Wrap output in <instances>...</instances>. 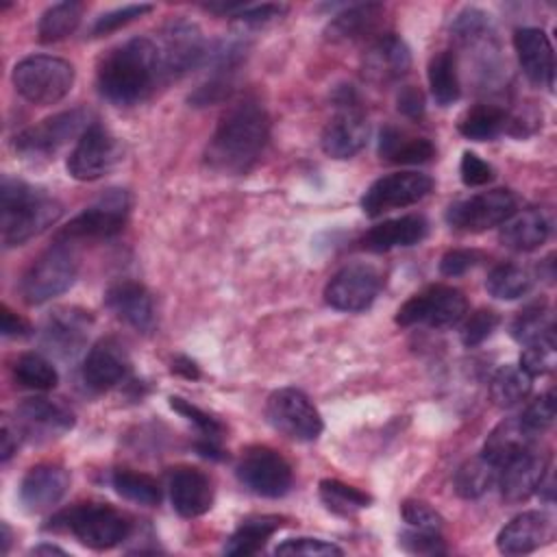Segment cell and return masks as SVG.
I'll return each instance as SVG.
<instances>
[{"instance_id": "38", "label": "cell", "mask_w": 557, "mask_h": 557, "mask_svg": "<svg viewBox=\"0 0 557 557\" xmlns=\"http://www.w3.org/2000/svg\"><path fill=\"white\" fill-rule=\"evenodd\" d=\"M509 124L507 111L492 104H476L459 120V133L474 141L494 139Z\"/></svg>"}, {"instance_id": "51", "label": "cell", "mask_w": 557, "mask_h": 557, "mask_svg": "<svg viewBox=\"0 0 557 557\" xmlns=\"http://www.w3.org/2000/svg\"><path fill=\"white\" fill-rule=\"evenodd\" d=\"M400 546L407 550V553H418V555H437V553H444L446 546H444V540L440 533L435 531H420V529H411V531H405L400 533Z\"/></svg>"}, {"instance_id": "44", "label": "cell", "mask_w": 557, "mask_h": 557, "mask_svg": "<svg viewBox=\"0 0 557 557\" xmlns=\"http://www.w3.org/2000/svg\"><path fill=\"white\" fill-rule=\"evenodd\" d=\"M553 366H555V335H548L533 344H527V348L520 355V368L531 379L550 372Z\"/></svg>"}, {"instance_id": "11", "label": "cell", "mask_w": 557, "mask_h": 557, "mask_svg": "<svg viewBox=\"0 0 557 557\" xmlns=\"http://www.w3.org/2000/svg\"><path fill=\"white\" fill-rule=\"evenodd\" d=\"M516 213V196L509 189L496 187L490 191L474 194L470 198L457 200L446 209V222L453 228L481 233L500 226Z\"/></svg>"}, {"instance_id": "6", "label": "cell", "mask_w": 557, "mask_h": 557, "mask_svg": "<svg viewBox=\"0 0 557 557\" xmlns=\"http://www.w3.org/2000/svg\"><path fill=\"white\" fill-rule=\"evenodd\" d=\"M74 278V252L67 248V244L57 242L28 265L20 281V292L28 305H41L70 289Z\"/></svg>"}, {"instance_id": "41", "label": "cell", "mask_w": 557, "mask_h": 557, "mask_svg": "<svg viewBox=\"0 0 557 557\" xmlns=\"http://www.w3.org/2000/svg\"><path fill=\"white\" fill-rule=\"evenodd\" d=\"M13 376L22 387L39 389V392L52 389L59 383V374L54 366L37 352L20 355L17 361L13 363Z\"/></svg>"}, {"instance_id": "45", "label": "cell", "mask_w": 557, "mask_h": 557, "mask_svg": "<svg viewBox=\"0 0 557 557\" xmlns=\"http://www.w3.org/2000/svg\"><path fill=\"white\" fill-rule=\"evenodd\" d=\"M500 318L496 311L492 309H476L472 311L466 322L461 324V342L463 346L472 348V346H479L481 342H485L498 326Z\"/></svg>"}, {"instance_id": "2", "label": "cell", "mask_w": 557, "mask_h": 557, "mask_svg": "<svg viewBox=\"0 0 557 557\" xmlns=\"http://www.w3.org/2000/svg\"><path fill=\"white\" fill-rule=\"evenodd\" d=\"M159 76L157 44L148 37H133L100 61L98 89L109 102L131 107L152 91Z\"/></svg>"}, {"instance_id": "42", "label": "cell", "mask_w": 557, "mask_h": 557, "mask_svg": "<svg viewBox=\"0 0 557 557\" xmlns=\"http://www.w3.org/2000/svg\"><path fill=\"white\" fill-rule=\"evenodd\" d=\"M111 485L113 490L126 498V500H133V503H139V505H157L161 500V490H159V483L144 474V472H133V470H115L111 474Z\"/></svg>"}, {"instance_id": "57", "label": "cell", "mask_w": 557, "mask_h": 557, "mask_svg": "<svg viewBox=\"0 0 557 557\" xmlns=\"http://www.w3.org/2000/svg\"><path fill=\"white\" fill-rule=\"evenodd\" d=\"M20 440H22L20 429H17L15 424H11L9 418H4V420H2V448H0L2 461H9V459H11V455L17 450Z\"/></svg>"}, {"instance_id": "17", "label": "cell", "mask_w": 557, "mask_h": 557, "mask_svg": "<svg viewBox=\"0 0 557 557\" xmlns=\"http://www.w3.org/2000/svg\"><path fill=\"white\" fill-rule=\"evenodd\" d=\"M15 426L24 440L48 442L61 437L74 426V413L59 400L35 396L17 405Z\"/></svg>"}, {"instance_id": "30", "label": "cell", "mask_w": 557, "mask_h": 557, "mask_svg": "<svg viewBox=\"0 0 557 557\" xmlns=\"http://www.w3.org/2000/svg\"><path fill=\"white\" fill-rule=\"evenodd\" d=\"M533 435L520 420V416L516 418H507L503 422H498L494 426V431L487 435L485 446H483V457H487L494 466L503 468L509 459L518 457L520 453L533 448Z\"/></svg>"}, {"instance_id": "50", "label": "cell", "mask_w": 557, "mask_h": 557, "mask_svg": "<svg viewBox=\"0 0 557 557\" xmlns=\"http://www.w3.org/2000/svg\"><path fill=\"white\" fill-rule=\"evenodd\" d=\"M152 11V4H126V7H120V9H113L104 15H100L91 28L94 35H107L111 30H117L131 22H135L137 17H144L146 13Z\"/></svg>"}, {"instance_id": "55", "label": "cell", "mask_w": 557, "mask_h": 557, "mask_svg": "<svg viewBox=\"0 0 557 557\" xmlns=\"http://www.w3.org/2000/svg\"><path fill=\"white\" fill-rule=\"evenodd\" d=\"M396 102H398V111L411 120H420L424 115V96L418 87H411V85L403 87L398 91Z\"/></svg>"}, {"instance_id": "34", "label": "cell", "mask_w": 557, "mask_h": 557, "mask_svg": "<svg viewBox=\"0 0 557 557\" xmlns=\"http://www.w3.org/2000/svg\"><path fill=\"white\" fill-rule=\"evenodd\" d=\"M426 76H429L431 96L440 107H448L459 98L461 87H459V74H457V59L450 50H442L431 57Z\"/></svg>"}, {"instance_id": "40", "label": "cell", "mask_w": 557, "mask_h": 557, "mask_svg": "<svg viewBox=\"0 0 557 557\" xmlns=\"http://www.w3.org/2000/svg\"><path fill=\"white\" fill-rule=\"evenodd\" d=\"M320 498L326 505V509L337 516H352V513L370 507V503H372L370 494H366L359 487H352L348 483H342L337 479L320 481Z\"/></svg>"}, {"instance_id": "9", "label": "cell", "mask_w": 557, "mask_h": 557, "mask_svg": "<svg viewBox=\"0 0 557 557\" xmlns=\"http://www.w3.org/2000/svg\"><path fill=\"white\" fill-rule=\"evenodd\" d=\"M128 215V194L124 189H109L91 207L72 218L59 233L57 242L70 244L76 239H102L117 235Z\"/></svg>"}, {"instance_id": "37", "label": "cell", "mask_w": 557, "mask_h": 557, "mask_svg": "<svg viewBox=\"0 0 557 557\" xmlns=\"http://www.w3.org/2000/svg\"><path fill=\"white\" fill-rule=\"evenodd\" d=\"M498 472H500V468L494 466L487 457H483V455L472 457V459L463 461L459 466V470L455 472V492L468 500L479 498L496 483Z\"/></svg>"}, {"instance_id": "7", "label": "cell", "mask_w": 557, "mask_h": 557, "mask_svg": "<svg viewBox=\"0 0 557 557\" xmlns=\"http://www.w3.org/2000/svg\"><path fill=\"white\" fill-rule=\"evenodd\" d=\"M268 422L296 442H313L320 437L324 422L311 398L298 387H281L268 396Z\"/></svg>"}, {"instance_id": "52", "label": "cell", "mask_w": 557, "mask_h": 557, "mask_svg": "<svg viewBox=\"0 0 557 557\" xmlns=\"http://www.w3.org/2000/svg\"><path fill=\"white\" fill-rule=\"evenodd\" d=\"M459 174H461L463 185H468V187H481V185H487V183L494 178V168H492L487 161H483L479 154L466 150V152L461 154Z\"/></svg>"}, {"instance_id": "20", "label": "cell", "mask_w": 557, "mask_h": 557, "mask_svg": "<svg viewBox=\"0 0 557 557\" xmlns=\"http://www.w3.org/2000/svg\"><path fill=\"white\" fill-rule=\"evenodd\" d=\"M513 48L524 76L540 87H553L555 57L548 35L542 28L527 26L513 33Z\"/></svg>"}, {"instance_id": "54", "label": "cell", "mask_w": 557, "mask_h": 557, "mask_svg": "<svg viewBox=\"0 0 557 557\" xmlns=\"http://www.w3.org/2000/svg\"><path fill=\"white\" fill-rule=\"evenodd\" d=\"M283 11H285V7H281V4H257V7L239 9L233 17L242 24L259 26V24H265V22H272V20L281 17Z\"/></svg>"}, {"instance_id": "36", "label": "cell", "mask_w": 557, "mask_h": 557, "mask_svg": "<svg viewBox=\"0 0 557 557\" xmlns=\"http://www.w3.org/2000/svg\"><path fill=\"white\" fill-rule=\"evenodd\" d=\"M81 15H83V4L74 2V0H65V2H57L52 7H48L37 24V35L41 44H54L61 41L65 37H70L78 24H81Z\"/></svg>"}, {"instance_id": "58", "label": "cell", "mask_w": 557, "mask_h": 557, "mask_svg": "<svg viewBox=\"0 0 557 557\" xmlns=\"http://www.w3.org/2000/svg\"><path fill=\"white\" fill-rule=\"evenodd\" d=\"M172 370L183 374V376H187V379H198L200 376L196 363L191 359H187V357H176L174 363H172Z\"/></svg>"}, {"instance_id": "56", "label": "cell", "mask_w": 557, "mask_h": 557, "mask_svg": "<svg viewBox=\"0 0 557 557\" xmlns=\"http://www.w3.org/2000/svg\"><path fill=\"white\" fill-rule=\"evenodd\" d=\"M0 329H2L4 337H24L30 331L28 322L24 318H20L17 313H13L7 305L2 307V326Z\"/></svg>"}, {"instance_id": "24", "label": "cell", "mask_w": 557, "mask_h": 557, "mask_svg": "<svg viewBox=\"0 0 557 557\" xmlns=\"http://www.w3.org/2000/svg\"><path fill=\"white\" fill-rule=\"evenodd\" d=\"M548 459L533 448L520 453L518 457L509 459L500 472H498V485L500 494L507 503H520L527 500L533 492H537L540 483L546 476Z\"/></svg>"}, {"instance_id": "1", "label": "cell", "mask_w": 557, "mask_h": 557, "mask_svg": "<svg viewBox=\"0 0 557 557\" xmlns=\"http://www.w3.org/2000/svg\"><path fill=\"white\" fill-rule=\"evenodd\" d=\"M268 133L270 120L263 104L252 98H244L228 107L220 117L207 144L205 161L213 172L244 174L263 152Z\"/></svg>"}, {"instance_id": "14", "label": "cell", "mask_w": 557, "mask_h": 557, "mask_svg": "<svg viewBox=\"0 0 557 557\" xmlns=\"http://www.w3.org/2000/svg\"><path fill=\"white\" fill-rule=\"evenodd\" d=\"M122 159L117 139L98 122H94L76 141L67 157V172L76 181H96L109 174Z\"/></svg>"}, {"instance_id": "15", "label": "cell", "mask_w": 557, "mask_h": 557, "mask_svg": "<svg viewBox=\"0 0 557 557\" xmlns=\"http://www.w3.org/2000/svg\"><path fill=\"white\" fill-rule=\"evenodd\" d=\"M433 187L431 176L422 172H394L387 176L376 178L363 194L361 198V209L366 215L376 218L385 211L398 209V207H409L422 200Z\"/></svg>"}, {"instance_id": "29", "label": "cell", "mask_w": 557, "mask_h": 557, "mask_svg": "<svg viewBox=\"0 0 557 557\" xmlns=\"http://www.w3.org/2000/svg\"><path fill=\"white\" fill-rule=\"evenodd\" d=\"M550 233V224L540 209H524L500 224V244L516 252L540 248Z\"/></svg>"}, {"instance_id": "18", "label": "cell", "mask_w": 557, "mask_h": 557, "mask_svg": "<svg viewBox=\"0 0 557 557\" xmlns=\"http://www.w3.org/2000/svg\"><path fill=\"white\" fill-rule=\"evenodd\" d=\"M91 315L76 307L54 309L41 326V346L59 357H74L89 337Z\"/></svg>"}, {"instance_id": "3", "label": "cell", "mask_w": 557, "mask_h": 557, "mask_svg": "<svg viewBox=\"0 0 557 557\" xmlns=\"http://www.w3.org/2000/svg\"><path fill=\"white\" fill-rule=\"evenodd\" d=\"M0 213L2 244L4 248H15L52 226L61 218L63 207L46 191L4 176L0 189Z\"/></svg>"}, {"instance_id": "8", "label": "cell", "mask_w": 557, "mask_h": 557, "mask_svg": "<svg viewBox=\"0 0 557 557\" xmlns=\"http://www.w3.org/2000/svg\"><path fill=\"white\" fill-rule=\"evenodd\" d=\"M466 311V296L457 287L433 285L403 302V307L396 311V324H426L433 329H450L463 320Z\"/></svg>"}, {"instance_id": "49", "label": "cell", "mask_w": 557, "mask_h": 557, "mask_svg": "<svg viewBox=\"0 0 557 557\" xmlns=\"http://www.w3.org/2000/svg\"><path fill=\"white\" fill-rule=\"evenodd\" d=\"M400 516L411 529L435 531V533H440L442 529V516L424 500H413V498L405 500L400 505Z\"/></svg>"}, {"instance_id": "16", "label": "cell", "mask_w": 557, "mask_h": 557, "mask_svg": "<svg viewBox=\"0 0 557 557\" xmlns=\"http://www.w3.org/2000/svg\"><path fill=\"white\" fill-rule=\"evenodd\" d=\"M381 283V272L374 265L348 263L326 283L324 300L337 311H363L379 296Z\"/></svg>"}, {"instance_id": "5", "label": "cell", "mask_w": 557, "mask_h": 557, "mask_svg": "<svg viewBox=\"0 0 557 557\" xmlns=\"http://www.w3.org/2000/svg\"><path fill=\"white\" fill-rule=\"evenodd\" d=\"M54 527L63 524L83 546L107 550L124 542L131 533V522L111 505L83 503L54 518Z\"/></svg>"}, {"instance_id": "19", "label": "cell", "mask_w": 557, "mask_h": 557, "mask_svg": "<svg viewBox=\"0 0 557 557\" xmlns=\"http://www.w3.org/2000/svg\"><path fill=\"white\" fill-rule=\"evenodd\" d=\"M368 141V122L355 102H344V109L337 111L322 131V150L333 159L355 157Z\"/></svg>"}, {"instance_id": "13", "label": "cell", "mask_w": 557, "mask_h": 557, "mask_svg": "<svg viewBox=\"0 0 557 557\" xmlns=\"http://www.w3.org/2000/svg\"><path fill=\"white\" fill-rule=\"evenodd\" d=\"M235 472L246 490L265 498L285 496L294 479L289 463L268 446L248 448L242 455Z\"/></svg>"}, {"instance_id": "4", "label": "cell", "mask_w": 557, "mask_h": 557, "mask_svg": "<svg viewBox=\"0 0 557 557\" xmlns=\"http://www.w3.org/2000/svg\"><path fill=\"white\" fill-rule=\"evenodd\" d=\"M13 85L17 94L33 104H54L70 94L74 85V67L59 57L33 54L13 67Z\"/></svg>"}, {"instance_id": "23", "label": "cell", "mask_w": 557, "mask_h": 557, "mask_svg": "<svg viewBox=\"0 0 557 557\" xmlns=\"http://www.w3.org/2000/svg\"><path fill=\"white\" fill-rule=\"evenodd\" d=\"M170 500L178 516L198 518L211 509L213 487L209 476L191 466H181L170 472L168 479Z\"/></svg>"}, {"instance_id": "32", "label": "cell", "mask_w": 557, "mask_h": 557, "mask_svg": "<svg viewBox=\"0 0 557 557\" xmlns=\"http://www.w3.org/2000/svg\"><path fill=\"white\" fill-rule=\"evenodd\" d=\"M379 154L392 163H424L435 154L433 144L426 137H407L394 126L381 128Z\"/></svg>"}, {"instance_id": "53", "label": "cell", "mask_w": 557, "mask_h": 557, "mask_svg": "<svg viewBox=\"0 0 557 557\" xmlns=\"http://www.w3.org/2000/svg\"><path fill=\"white\" fill-rule=\"evenodd\" d=\"M481 255L474 250H448L442 259H440V272L444 276H461L466 274L470 268H474L479 263Z\"/></svg>"}, {"instance_id": "27", "label": "cell", "mask_w": 557, "mask_h": 557, "mask_svg": "<svg viewBox=\"0 0 557 557\" xmlns=\"http://www.w3.org/2000/svg\"><path fill=\"white\" fill-rule=\"evenodd\" d=\"M411 67V54L407 44L396 35L379 37L363 57V74L376 85L398 81Z\"/></svg>"}, {"instance_id": "12", "label": "cell", "mask_w": 557, "mask_h": 557, "mask_svg": "<svg viewBox=\"0 0 557 557\" xmlns=\"http://www.w3.org/2000/svg\"><path fill=\"white\" fill-rule=\"evenodd\" d=\"M159 52L161 76L176 78L198 67L207 59V44L200 28L187 20H174L161 30V39L154 41Z\"/></svg>"}, {"instance_id": "25", "label": "cell", "mask_w": 557, "mask_h": 557, "mask_svg": "<svg viewBox=\"0 0 557 557\" xmlns=\"http://www.w3.org/2000/svg\"><path fill=\"white\" fill-rule=\"evenodd\" d=\"M553 522L544 511H524L509 520L496 535V546L503 555H527L548 544Z\"/></svg>"}, {"instance_id": "47", "label": "cell", "mask_w": 557, "mask_h": 557, "mask_svg": "<svg viewBox=\"0 0 557 557\" xmlns=\"http://www.w3.org/2000/svg\"><path fill=\"white\" fill-rule=\"evenodd\" d=\"M276 555H305V557H331V555H342L344 550L326 540L318 537H289L283 540L276 548Z\"/></svg>"}, {"instance_id": "28", "label": "cell", "mask_w": 557, "mask_h": 557, "mask_svg": "<svg viewBox=\"0 0 557 557\" xmlns=\"http://www.w3.org/2000/svg\"><path fill=\"white\" fill-rule=\"evenodd\" d=\"M426 231L429 224L422 215H400L372 226L361 237V246L370 252H387L392 248H405L422 242Z\"/></svg>"}, {"instance_id": "59", "label": "cell", "mask_w": 557, "mask_h": 557, "mask_svg": "<svg viewBox=\"0 0 557 557\" xmlns=\"http://www.w3.org/2000/svg\"><path fill=\"white\" fill-rule=\"evenodd\" d=\"M30 553H33V555H67L63 548H59V546H52V544H41V546H35Z\"/></svg>"}, {"instance_id": "48", "label": "cell", "mask_w": 557, "mask_h": 557, "mask_svg": "<svg viewBox=\"0 0 557 557\" xmlns=\"http://www.w3.org/2000/svg\"><path fill=\"white\" fill-rule=\"evenodd\" d=\"M170 407H172L176 413H181L183 418H187L189 422H194V424L198 426V431H200L207 440H218V437L222 435V431H224V426H222L213 416H209L207 411H202L200 407L191 405L189 400H185V398H181V396H170Z\"/></svg>"}, {"instance_id": "35", "label": "cell", "mask_w": 557, "mask_h": 557, "mask_svg": "<svg viewBox=\"0 0 557 557\" xmlns=\"http://www.w3.org/2000/svg\"><path fill=\"white\" fill-rule=\"evenodd\" d=\"M531 387H533V379L520 366L507 363V366H500L492 376L490 396L496 407L509 409L520 405L531 394Z\"/></svg>"}, {"instance_id": "10", "label": "cell", "mask_w": 557, "mask_h": 557, "mask_svg": "<svg viewBox=\"0 0 557 557\" xmlns=\"http://www.w3.org/2000/svg\"><path fill=\"white\" fill-rule=\"evenodd\" d=\"M91 113L87 109H70L44 120L37 126L22 131L15 137V150L24 157H54L61 146L70 139L81 137L94 122H89Z\"/></svg>"}, {"instance_id": "22", "label": "cell", "mask_w": 557, "mask_h": 557, "mask_svg": "<svg viewBox=\"0 0 557 557\" xmlns=\"http://www.w3.org/2000/svg\"><path fill=\"white\" fill-rule=\"evenodd\" d=\"M70 487V474L54 463L33 466L20 483V503L26 511L39 513L54 507Z\"/></svg>"}, {"instance_id": "43", "label": "cell", "mask_w": 557, "mask_h": 557, "mask_svg": "<svg viewBox=\"0 0 557 557\" xmlns=\"http://www.w3.org/2000/svg\"><path fill=\"white\" fill-rule=\"evenodd\" d=\"M548 335H553V318L544 302L529 305L511 322V337L524 346Z\"/></svg>"}, {"instance_id": "33", "label": "cell", "mask_w": 557, "mask_h": 557, "mask_svg": "<svg viewBox=\"0 0 557 557\" xmlns=\"http://www.w3.org/2000/svg\"><path fill=\"white\" fill-rule=\"evenodd\" d=\"M283 520L278 516H250L242 520L235 533L228 537L224 553L226 555H255L259 553L270 535L281 529Z\"/></svg>"}, {"instance_id": "21", "label": "cell", "mask_w": 557, "mask_h": 557, "mask_svg": "<svg viewBox=\"0 0 557 557\" xmlns=\"http://www.w3.org/2000/svg\"><path fill=\"white\" fill-rule=\"evenodd\" d=\"M128 355L117 339H100L83 361V381L94 392H104L117 385L128 374Z\"/></svg>"}, {"instance_id": "26", "label": "cell", "mask_w": 557, "mask_h": 557, "mask_svg": "<svg viewBox=\"0 0 557 557\" xmlns=\"http://www.w3.org/2000/svg\"><path fill=\"white\" fill-rule=\"evenodd\" d=\"M107 307L126 324L141 333L154 329V305L148 289L135 281L113 283L104 294Z\"/></svg>"}, {"instance_id": "46", "label": "cell", "mask_w": 557, "mask_h": 557, "mask_svg": "<svg viewBox=\"0 0 557 557\" xmlns=\"http://www.w3.org/2000/svg\"><path fill=\"white\" fill-rule=\"evenodd\" d=\"M555 416H557L555 394L546 392V394L537 396L531 405H527L520 420L531 433H540V431H546L555 422Z\"/></svg>"}, {"instance_id": "60", "label": "cell", "mask_w": 557, "mask_h": 557, "mask_svg": "<svg viewBox=\"0 0 557 557\" xmlns=\"http://www.w3.org/2000/svg\"><path fill=\"white\" fill-rule=\"evenodd\" d=\"M9 544H11V531H9V524L2 522V553L7 555L9 550Z\"/></svg>"}, {"instance_id": "39", "label": "cell", "mask_w": 557, "mask_h": 557, "mask_svg": "<svg viewBox=\"0 0 557 557\" xmlns=\"http://www.w3.org/2000/svg\"><path fill=\"white\" fill-rule=\"evenodd\" d=\"M531 274L516 263H500L485 278L487 294L498 300H516L524 296L531 289Z\"/></svg>"}, {"instance_id": "31", "label": "cell", "mask_w": 557, "mask_h": 557, "mask_svg": "<svg viewBox=\"0 0 557 557\" xmlns=\"http://www.w3.org/2000/svg\"><path fill=\"white\" fill-rule=\"evenodd\" d=\"M383 17V7L368 2V4H355L348 7L346 11L337 13L329 28H326V37L331 41H357L363 39L366 35L374 33L379 22Z\"/></svg>"}]
</instances>
